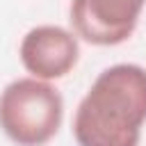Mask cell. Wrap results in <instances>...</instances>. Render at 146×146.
Instances as JSON below:
<instances>
[{"instance_id": "obj_3", "label": "cell", "mask_w": 146, "mask_h": 146, "mask_svg": "<svg viewBox=\"0 0 146 146\" xmlns=\"http://www.w3.org/2000/svg\"><path fill=\"white\" fill-rule=\"evenodd\" d=\"M146 0H71L68 16L75 36L91 46H119L139 23Z\"/></svg>"}, {"instance_id": "obj_1", "label": "cell", "mask_w": 146, "mask_h": 146, "mask_svg": "<svg viewBox=\"0 0 146 146\" xmlns=\"http://www.w3.org/2000/svg\"><path fill=\"white\" fill-rule=\"evenodd\" d=\"M146 123V68L114 64L98 73L78 103L73 137L78 146H139Z\"/></svg>"}, {"instance_id": "obj_4", "label": "cell", "mask_w": 146, "mask_h": 146, "mask_svg": "<svg viewBox=\"0 0 146 146\" xmlns=\"http://www.w3.org/2000/svg\"><path fill=\"white\" fill-rule=\"evenodd\" d=\"M23 68L36 80H59L73 71L80 59V43L73 32L59 25L32 27L18 48Z\"/></svg>"}, {"instance_id": "obj_2", "label": "cell", "mask_w": 146, "mask_h": 146, "mask_svg": "<svg viewBox=\"0 0 146 146\" xmlns=\"http://www.w3.org/2000/svg\"><path fill=\"white\" fill-rule=\"evenodd\" d=\"M62 119V94L46 80L18 78L0 91V128L16 146L48 144Z\"/></svg>"}]
</instances>
